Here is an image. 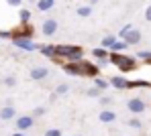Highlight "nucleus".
<instances>
[{
  "instance_id": "obj_1",
  "label": "nucleus",
  "mask_w": 151,
  "mask_h": 136,
  "mask_svg": "<svg viewBox=\"0 0 151 136\" xmlns=\"http://www.w3.org/2000/svg\"><path fill=\"white\" fill-rule=\"evenodd\" d=\"M108 61H110L112 65H116L121 73H129V71H135V69L139 67V65H137V59H135V57H129V55L119 53V51H112V53L108 55Z\"/></svg>"
},
{
  "instance_id": "obj_2",
  "label": "nucleus",
  "mask_w": 151,
  "mask_h": 136,
  "mask_svg": "<svg viewBox=\"0 0 151 136\" xmlns=\"http://www.w3.org/2000/svg\"><path fill=\"white\" fill-rule=\"evenodd\" d=\"M57 57H63L68 61H82L84 59V49L80 45H55Z\"/></svg>"
},
{
  "instance_id": "obj_3",
  "label": "nucleus",
  "mask_w": 151,
  "mask_h": 136,
  "mask_svg": "<svg viewBox=\"0 0 151 136\" xmlns=\"http://www.w3.org/2000/svg\"><path fill=\"white\" fill-rule=\"evenodd\" d=\"M119 37H121L123 41H127L129 45H139V43H141V33H139L137 28H133L131 25H125V27L121 28Z\"/></svg>"
},
{
  "instance_id": "obj_4",
  "label": "nucleus",
  "mask_w": 151,
  "mask_h": 136,
  "mask_svg": "<svg viewBox=\"0 0 151 136\" xmlns=\"http://www.w3.org/2000/svg\"><path fill=\"white\" fill-rule=\"evenodd\" d=\"M12 43H14L19 49H23V51H37V49H41L39 43H35V41H31V39H25V37H12Z\"/></svg>"
},
{
  "instance_id": "obj_5",
  "label": "nucleus",
  "mask_w": 151,
  "mask_h": 136,
  "mask_svg": "<svg viewBox=\"0 0 151 136\" xmlns=\"http://www.w3.org/2000/svg\"><path fill=\"white\" fill-rule=\"evenodd\" d=\"M127 108L133 114H143L147 110V104L143 102V98H131V100H127Z\"/></svg>"
},
{
  "instance_id": "obj_6",
  "label": "nucleus",
  "mask_w": 151,
  "mask_h": 136,
  "mask_svg": "<svg viewBox=\"0 0 151 136\" xmlns=\"http://www.w3.org/2000/svg\"><path fill=\"white\" fill-rule=\"evenodd\" d=\"M61 69L68 73V75H84V69H82V61H68L61 65Z\"/></svg>"
},
{
  "instance_id": "obj_7",
  "label": "nucleus",
  "mask_w": 151,
  "mask_h": 136,
  "mask_svg": "<svg viewBox=\"0 0 151 136\" xmlns=\"http://www.w3.org/2000/svg\"><path fill=\"white\" fill-rule=\"evenodd\" d=\"M35 28L31 27V23H21V27L12 33V37H25V39H33Z\"/></svg>"
},
{
  "instance_id": "obj_8",
  "label": "nucleus",
  "mask_w": 151,
  "mask_h": 136,
  "mask_svg": "<svg viewBox=\"0 0 151 136\" xmlns=\"http://www.w3.org/2000/svg\"><path fill=\"white\" fill-rule=\"evenodd\" d=\"M41 33H43L45 37H53V35L57 33V21H55V18H45L43 25H41Z\"/></svg>"
},
{
  "instance_id": "obj_9",
  "label": "nucleus",
  "mask_w": 151,
  "mask_h": 136,
  "mask_svg": "<svg viewBox=\"0 0 151 136\" xmlns=\"http://www.w3.org/2000/svg\"><path fill=\"white\" fill-rule=\"evenodd\" d=\"M82 69H84V75H88V77H98V73H100L98 65H94L90 61H84V59H82Z\"/></svg>"
},
{
  "instance_id": "obj_10",
  "label": "nucleus",
  "mask_w": 151,
  "mask_h": 136,
  "mask_svg": "<svg viewBox=\"0 0 151 136\" xmlns=\"http://www.w3.org/2000/svg\"><path fill=\"white\" fill-rule=\"evenodd\" d=\"M35 124V116H19L17 118V130H29Z\"/></svg>"
},
{
  "instance_id": "obj_11",
  "label": "nucleus",
  "mask_w": 151,
  "mask_h": 136,
  "mask_svg": "<svg viewBox=\"0 0 151 136\" xmlns=\"http://www.w3.org/2000/svg\"><path fill=\"white\" fill-rule=\"evenodd\" d=\"M29 75H31L33 81H41V79H45V77L49 75V69H47V67H33Z\"/></svg>"
},
{
  "instance_id": "obj_12",
  "label": "nucleus",
  "mask_w": 151,
  "mask_h": 136,
  "mask_svg": "<svg viewBox=\"0 0 151 136\" xmlns=\"http://www.w3.org/2000/svg\"><path fill=\"white\" fill-rule=\"evenodd\" d=\"M92 57H94V59H98V61H100V65H104V63L108 61V49L100 45V47L92 49Z\"/></svg>"
},
{
  "instance_id": "obj_13",
  "label": "nucleus",
  "mask_w": 151,
  "mask_h": 136,
  "mask_svg": "<svg viewBox=\"0 0 151 136\" xmlns=\"http://www.w3.org/2000/svg\"><path fill=\"white\" fill-rule=\"evenodd\" d=\"M139 87L151 89V81H147V79H133V81L127 83V89H139Z\"/></svg>"
},
{
  "instance_id": "obj_14",
  "label": "nucleus",
  "mask_w": 151,
  "mask_h": 136,
  "mask_svg": "<svg viewBox=\"0 0 151 136\" xmlns=\"http://www.w3.org/2000/svg\"><path fill=\"white\" fill-rule=\"evenodd\" d=\"M98 120L104 122V124H110V122H114V120H116V112H112V110H100Z\"/></svg>"
},
{
  "instance_id": "obj_15",
  "label": "nucleus",
  "mask_w": 151,
  "mask_h": 136,
  "mask_svg": "<svg viewBox=\"0 0 151 136\" xmlns=\"http://www.w3.org/2000/svg\"><path fill=\"white\" fill-rule=\"evenodd\" d=\"M14 116H17V110L12 108L10 104H8V106H4V108L0 110V120H12Z\"/></svg>"
},
{
  "instance_id": "obj_16",
  "label": "nucleus",
  "mask_w": 151,
  "mask_h": 136,
  "mask_svg": "<svg viewBox=\"0 0 151 136\" xmlns=\"http://www.w3.org/2000/svg\"><path fill=\"white\" fill-rule=\"evenodd\" d=\"M127 83H129V81H127L123 75H114V77L110 79V85L116 87V89H127Z\"/></svg>"
},
{
  "instance_id": "obj_17",
  "label": "nucleus",
  "mask_w": 151,
  "mask_h": 136,
  "mask_svg": "<svg viewBox=\"0 0 151 136\" xmlns=\"http://www.w3.org/2000/svg\"><path fill=\"white\" fill-rule=\"evenodd\" d=\"M55 6V0H37V10H41V12H47Z\"/></svg>"
},
{
  "instance_id": "obj_18",
  "label": "nucleus",
  "mask_w": 151,
  "mask_h": 136,
  "mask_svg": "<svg viewBox=\"0 0 151 136\" xmlns=\"http://www.w3.org/2000/svg\"><path fill=\"white\" fill-rule=\"evenodd\" d=\"M39 51L45 55V57H49V59H57V53H55V45H41V49H39Z\"/></svg>"
},
{
  "instance_id": "obj_19",
  "label": "nucleus",
  "mask_w": 151,
  "mask_h": 136,
  "mask_svg": "<svg viewBox=\"0 0 151 136\" xmlns=\"http://www.w3.org/2000/svg\"><path fill=\"white\" fill-rule=\"evenodd\" d=\"M78 16H82V18H88L90 14H92V4H86V6H80L78 10Z\"/></svg>"
},
{
  "instance_id": "obj_20",
  "label": "nucleus",
  "mask_w": 151,
  "mask_h": 136,
  "mask_svg": "<svg viewBox=\"0 0 151 136\" xmlns=\"http://www.w3.org/2000/svg\"><path fill=\"white\" fill-rule=\"evenodd\" d=\"M116 37H119V35H106V37L102 39V43H100V45H102V47H106V49H110V47L114 45Z\"/></svg>"
},
{
  "instance_id": "obj_21",
  "label": "nucleus",
  "mask_w": 151,
  "mask_h": 136,
  "mask_svg": "<svg viewBox=\"0 0 151 136\" xmlns=\"http://www.w3.org/2000/svg\"><path fill=\"white\" fill-rule=\"evenodd\" d=\"M127 47H129V43H127V41H123V39L119 41V39H116V41H114V45L110 47V51H125Z\"/></svg>"
},
{
  "instance_id": "obj_22",
  "label": "nucleus",
  "mask_w": 151,
  "mask_h": 136,
  "mask_svg": "<svg viewBox=\"0 0 151 136\" xmlns=\"http://www.w3.org/2000/svg\"><path fill=\"white\" fill-rule=\"evenodd\" d=\"M94 85H96L98 89H106V87L110 85V81H106V79H102V77H94Z\"/></svg>"
},
{
  "instance_id": "obj_23",
  "label": "nucleus",
  "mask_w": 151,
  "mask_h": 136,
  "mask_svg": "<svg viewBox=\"0 0 151 136\" xmlns=\"http://www.w3.org/2000/svg\"><path fill=\"white\" fill-rule=\"evenodd\" d=\"M19 16H21V23H29V21H31V10L23 8V10L19 12Z\"/></svg>"
},
{
  "instance_id": "obj_24",
  "label": "nucleus",
  "mask_w": 151,
  "mask_h": 136,
  "mask_svg": "<svg viewBox=\"0 0 151 136\" xmlns=\"http://www.w3.org/2000/svg\"><path fill=\"white\" fill-rule=\"evenodd\" d=\"M2 83H4L6 87H14V85H17V77H14V75H8V77L2 79Z\"/></svg>"
},
{
  "instance_id": "obj_25",
  "label": "nucleus",
  "mask_w": 151,
  "mask_h": 136,
  "mask_svg": "<svg viewBox=\"0 0 151 136\" xmlns=\"http://www.w3.org/2000/svg\"><path fill=\"white\" fill-rule=\"evenodd\" d=\"M100 91L102 89H98V87L94 85V87H90V89L86 91V96H88V98H100Z\"/></svg>"
},
{
  "instance_id": "obj_26",
  "label": "nucleus",
  "mask_w": 151,
  "mask_h": 136,
  "mask_svg": "<svg viewBox=\"0 0 151 136\" xmlns=\"http://www.w3.org/2000/svg\"><path fill=\"white\" fill-rule=\"evenodd\" d=\"M55 91H57L59 96H63V93H68V91H70V85H68V83H59V85L55 87Z\"/></svg>"
},
{
  "instance_id": "obj_27",
  "label": "nucleus",
  "mask_w": 151,
  "mask_h": 136,
  "mask_svg": "<svg viewBox=\"0 0 151 136\" xmlns=\"http://www.w3.org/2000/svg\"><path fill=\"white\" fill-rule=\"evenodd\" d=\"M129 126H131V128H135V130H139L143 124H141V120H139V118H131V120H129Z\"/></svg>"
},
{
  "instance_id": "obj_28",
  "label": "nucleus",
  "mask_w": 151,
  "mask_h": 136,
  "mask_svg": "<svg viewBox=\"0 0 151 136\" xmlns=\"http://www.w3.org/2000/svg\"><path fill=\"white\" fill-rule=\"evenodd\" d=\"M139 59H145L151 65V51H139Z\"/></svg>"
},
{
  "instance_id": "obj_29",
  "label": "nucleus",
  "mask_w": 151,
  "mask_h": 136,
  "mask_svg": "<svg viewBox=\"0 0 151 136\" xmlns=\"http://www.w3.org/2000/svg\"><path fill=\"white\" fill-rule=\"evenodd\" d=\"M45 112H47V110L43 108V106H39V108L33 110V116H35V118H39V116H45Z\"/></svg>"
},
{
  "instance_id": "obj_30",
  "label": "nucleus",
  "mask_w": 151,
  "mask_h": 136,
  "mask_svg": "<svg viewBox=\"0 0 151 136\" xmlns=\"http://www.w3.org/2000/svg\"><path fill=\"white\" fill-rule=\"evenodd\" d=\"M45 136H61V130H57V128H49V130L45 132Z\"/></svg>"
},
{
  "instance_id": "obj_31",
  "label": "nucleus",
  "mask_w": 151,
  "mask_h": 136,
  "mask_svg": "<svg viewBox=\"0 0 151 136\" xmlns=\"http://www.w3.org/2000/svg\"><path fill=\"white\" fill-rule=\"evenodd\" d=\"M110 104H112V98H108V96L100 98V106H110Z\"/></svg>"
},
{
  "instance_id": "obj_32",
  "label": "nucleus",
  "mask_w": 151,
  "mask_h": 136,
  "mask_svg": "<svg viewBox=\"0 0 151 136\" xmlns=\"http://www.w3.org/2000/svg\"><path fill=\"white\" fill-rule=\"evenodd\" d=\"M0 39H12V33L10 30H0Z\"/></svg>"
},
{
  "instance_id": "obj_33",
  "label": "nucleus",
  "mask_w": 151,
  "mask_h": 136,
  "mask_svg": "<svg viewBox=\"0 0 151 136\" xmlns=\"http://www.w3.org/2000/svg\"><path fill=\"white\" fill-rule=\"evenodd\" d=\"M6 2H8L10 6H21V4H23V0H6Z\"/></svg>"
},
{
  "instance_id": "obj_34",
  "label": "nucleus",
  "mask_w": 151,
  "mask_h": 136,
  "mask_svg": "<svg viewBox=\"0 0 151 136\" xmlns=\"http://www.w3.org/2000/svg\"><path fill=\"white\" fill-rule=\"evenodd\" d=\"M145 21H149V23H151V4L147 6V10H145Z\"/></svg>"
},
{
  "instance_id": "obj_35",
  "label": "nucleus",
  "mask_w": 151,
  "mask_h": 136,
  "mask_svg": "<svg viewBox=\"0 0 151 136\" xmlns=\"http://www.w3.org/2000/svg\"><path fill=\"white\" fill-rule=\"evenodd\" d=\"M98 2H100V0H88V4H92V6H94V4H98Z\"/></svg>"
},
{
  "instance_id": "obj_36",
  "label": "nucleus",
  "mask_w": 151,
  "mask_h": 136,
  "mask_svg": "<svg viewBox=\"0 0 151 136\" xmlns=\"http://www.w3.org/2000/svg\"><path fill=\"white\" fill-rule=\"evenodd\" d=\"M12 136H25V134H21V132H14V134H12Z\"/></svg>"
}]
</instances>
